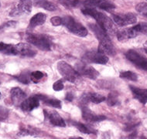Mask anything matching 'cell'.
Wrapping results in <instances>:
<instances>
[{
	"label": "cell",
	"instance_id": "2",
	"mask_svg": "<svg viewBox=\"0 0 147 139\" xmlns=\"http://www.w3.org/2000/svg\"><path fill=\"white\" fill-rule=\"evenodd\" d=\"M26 38L29 43L41 50L49 51L52 48V40L45 34L28 33Z\"/></svg>",
	"mask_w": 147,
	"mask_h": 139
},
{
	"label": "cell",
	"instance_id": "11",
	"mask_svg": "<svg viewBox=\"0 0 147 139\" xmlns=\"http://www.w3.org/2000/svg\"><path fill=\"white\" fill-rule=\"evenodd\" d=\"M78 73L93 80H95L99 75V73L94 67L88 66L85 63H80L78 65Z\"/></svg>",
	"mask_w": 147,
	"mask_h": 139
},
{
	"label": "cell",
	"instance_id": "40",
	"mask_svg": "<svg viewBox=\"0 0 147 139\" xmlns=\"http://www.w3.org/2000/svg\"><path fill=\"white\" fill-rule=\"evenodd\" d=\"M142 139H147V138H144V137H142Z\"/></svg>",
	"mask_w": 147,
	"mask_h": 139
},
{
	"label": "cell",
	"instance_id": "29",
	"mask_svg": "<svg viewBox=\"0 0 147 139\" xmlns=\"http://www.w3.org/2000/svg\"><path fill=\"white\" fill-rule=\"evenodd\" d=\"M134 29L136 30L138 34H145V35H147V23H139L138 25L133 26Z\"/></svg>",
	"mask_w": 147,
	"mask_h": 139
},
{
	"label": "cell",
	"instance_id": "21",
	"mask_svg": "<svg viewBox=\"0 0 147 139\" xmlns=\"http://www.w3.org/2000/svg\"><path fill=\"white\" fill-rule=\"evenodd\" d=\"M105 99L106 98L105 97V96H103L102 94H97V93H89V94H87L85 96L83 97L82 102L91 101L94 104H99L102 101H105Z\"/></svg>",
	"mask_w": 147,
	"mask_h": 139
},
{
	"label": "cell",
	"instance_id": "16",
	"mask_svg": "<svg viewBox=\"0 0 147 139\" xmlns=\"http://www.w3.org/2000/svg\"><path fill=\"white\" fill-rule=\"evenodd\" d=\"M98 52L106 56H113L115 53L114 46H113V44H112L110 40H109L103 41V42H100Z\"/></svg>",
	"mask_w": 147,
	"mask_h": 139
},
{
	"label": "cell",
	"instance_id": "12",
	"mask_svg": "<svg viewBox=\"0 0 147 139\" xmlns=\"http://www.w3.org/2000/svg\"><path fill=\"white\" fill-rule=\"evenodd\" d=\"M139 35L134 27L127 28V29H122L120 30H118L116 33L117 38L119 41H125L129 39H132L136 37Z\"/></svg>",
	"mask_w": 147,
	"mask_h": 139
},
{
	"label": "cell",
	"instance_id": "7",
	"mask_svg": "<svg viewBox=\"0 0 147 139\" xmlns=\"http://www.w3.org/2000/svg\"><path fill=\"white\" fill-rule=\"evenodd\" d=\"M112 19L119 26H126L136 23L137 18L133 13H125V14H115L112 15Z\"/></svg>",
	"mask_w": 147,
	"mask_h": 139
},
{
	"label": "cell",
	"instance_id": "27",
	"mask_svg": "<svg viewBox=\"0 0 147 139\" xmlns=\"http://www.w3.org/2000/svg\"><path fill=\"white\" fill-rule=\"evenodd\" d=\"M64 6L69 8L77 7L81 4V0H60Z\"/></svg>",
	"mask_w": 147,
	"mask_h": 139
},
{
	"label": "cell",
	"instance_id": "30",
	"mask_svg": "<svg viewBox=\"0 0 147 139\" xmlns=\"http://www.w3.org/2000/svg\"><path fill=\"white\" fill-rule=\"evenodd\" d=\"M75 127H76L78 129L80 132H81L82 133H84V134H91L92 133V130L90 129L88 126H86L85 124H81V123H74Z\"/></svg>",
	"mask_w": 147,
	"mask_h": 139
},
{
	"label": "cell",
	"instance_id": "6",
	"mask_svg": "<svg viewBox=\"0 0 147 139\" xmlns=\"http://www.w3.org/2000/svg\"><path fill=\"white\" fill-rule=\"evenodd\" d=\"M84 5L86 7L89 8H98L107 12H112L114 10L115 5L109 0H86L84 2Z\"/></svg>",
	"mask_w": 147,
	"mask_h": 139
},
{
	"label": "cell",
	"instance_id": "24",
	"mask_svg": "<svg viewBox=\"0 0 147 139\" xmlns=\"http://www.w3.org/2000/svg\"><path fill=\"white\" fill-rule=\"evenodd\" d=\"M0 52L5 53V54H9V55H15L14 45L0 43Z\"/></svg>",
	"mask_w": 147,
	"mask_h": 139
},
{
	"label": "cell",
	"instance_id": "18",
	"mask_svg": "<svg viewBox=\"0 0 147 139\" xmlns=\"http://www.w3.org/2000/svg\"><path fill=\"white\" fill-rule=\"evenodd\" d=\"M11 98L14 104H20L25 101L26 94L22 89L14 87L11 90Z\"/></svg>",
	"mask_w": 147,
	"mask_h": 139
},
{
	"label": "cell",
	"instance_id": "22",
	"mask_svg": "<svg viewBox=\"0 0 147 139\" xmlns=\"http://www.w3.org/2000/svg\"><path fill=\"white\" fill-rule=\"evenodd\" d=\"M34 4L36 6L43 8L46 10L54 11L57 9V6L53 3L49 2L47 0H35Z\"/></svg>",
	"mask_w": 147,
	"mask_h": 139
},
{
	"label": "cell",
	"instance_id": "33",
	"mask_svg": "<svg viewBox=\"0 0 147 139\" xmlns=\"http://www.w3.org/2000/svg\"><path fill=\"white\" fill-rule=\"evenodd\" d=\"M108 101V104L109 106H115L116 104H119V100H118V97L115 95L114 94H110L108 97L107 99Z\"/></svg>",
	"mask_w": 147,
	"mask_h": 139
},
{
	"label": "cell",
	"instance_id": "35",
	"mask_svg": "<svg viewBox=\"0 0 147 139\" xmlns=\"http://www.w3.org/2000/svg\"><path fill=\"white\" fill-rule=\"evenodd\" d=\"M63 81H61V80H59V81H56L55 83H53V88L54 91H62L63 89Z\"/></svg>",
	"mask_w": 147,
	"mask_h": 139
},
{
	"label": "cell",
	"instance_id": "19",
	"mask_svg": "<svg viewBox=\"0 0 147 139\" xmlns=\"http://www.w3.org/2000/svg\"><path fill=\"white\" fill-rule=\"evenodd\" d=\"M130 89L135 98H136L140 103L145 104L147 103V89H140L136 87L130 86Z\"/></svg>",
	"mask_w": 147,
	"mask_h": 139
},
{
	"label": "cell",
	"instance_id": "20",
	"mask_svg": "<svg viewBox=\"0 0 147 139\" xmlns=\"http://www.w3.org/2000/svg\"><path fill=\"white\" fill-rule=\"evenodd\" d=\"M46 19H47V15L44 13H39L37 14H36L31 18L30 21V26L29 28H33L38 26L43 25V23H45Z\"/></svg>",
	"mask_w": 147,
	"mask_h": 139
},
{
	"label": "cell",
	"instance_id": "37",
	"mask_svg": "<svg viewBox=\"0 0 147 139\" xmlns=\"http://www.w3.org/2000/svg\"><path fill=\"white\" fill-rule=\"evenodd\" d=\"M69 139H83L82 138H80V137H75V138H70Z\"/></svg>",
	"mask_w": 147,
	"mask_h": 139
},
{
	"label": "cell",
	"instance_id": "34",
	"mask_svg": "<svg viewBox=\"0 0 147 139\" xmlns=\"http://www.w3.org/2000/svg\"><path fill=\"white\" fill-rule=\"evenodd\" d=\"M51 22L52 25L55 26L63 25V19L59 16H54V17L51 18Z\"/></svg>",
	"mask_w": 147,
	"mask_h": 139
},
{
	"label": "cell",
	"instance_id": "36",
	"mask_svg": "<svg viewBox=\"0 0 147 139\" xmlns=\"http://www.w3.org/2000/svg\"><path fill=\"white\" fill-rule=\"evenodd\" d=\"M72 98H73V95H72L71 93H68V94H67V97H66L67 100H68V101H72Z\"/></svg>",
	"mask_w": 147,
	"mask_h": 139
},
{
	"label": "cell",
	"instance_id": "41",
	"mask_svg": "<svg viewBox=\"0 0 147 139\" xmlns=\"http://www.w3.org/2000/svg\"><path fill=\"white\" fill-rule=\"evenodd\" d=\"M1 120H2V118H0V121H1Z\"/></svg>",
	"mask_w": 147,
	"mask_h": 139
},
{
	"label": "cell",
	"instance_id": "1",
	"mask_svg": "<svg viewBox=\"0 0 147 139\" xmlns=\"http://www.w3.org/2000/svg\"><path fill=\"white\" fill-rule=\"evenodd\" d=\"M82 13L84 15H89L91 17L94 18L97 21L98 25L102 27L109 35H113L117 33L116 26L113 23V21L104 13L99 12L94 8L85 7L82 9Z\"/></svg>",
	"mask_w": 147,
	"mask_h": 139
},
{
	"label": "cell",
	"instance_id": "8",
	"mask_svg": "<svg viewBox=\"0 0 147 139\" xmlns=\"http://www.w3.org/2000/svg\"><path fill=\"white\" fill-rule=\"evenodd\" d=\"M32 9L31 0H20L18 4L10 12L11 16L29 14Z\"/></svg>",
	"mask_w": 147,
	"mask_h": 139
},
{
	"label": "cell",
	"instance_id": "31",
	"mask_svg": "<svg viewBox=\"0 0 147 139\" xmlns=\"http://www.w3.org/2000/svg\"><path fill=\"white\" fill-rule=\"evenodd\" d=\"M43 73L41 71H33L31 73V81H33L34 83H38L41 79L43 77Z\"/></svg>",
	"mask_w": 147,
	"mask_h": 139
},
{
	"label": "cell",
	"instance_id": "15",
	"mask_svg": "<svg viewBox=\"0 0 147 139\" xmlns=\"http://www.w3.org/2000/svg\"><path fill=\"white\" fill-rule=\"evenodd\" d=\"M40 105V99L37 95H34L29 98L26 99L21 104V107L23 111H30L34 108H36Z\"/></svg>",
	"mask_w": 147,
	"mask_h": 139
},
{
	"label": "cell",
	"instance_id": "4",
	"mask_svg": "<svg viewBox=\"0 0 147 139\" xmlns=\"http://www.w3.org/2000/svg\"><path fill=\"white\" fill-rule=\"evenodd\" d=\"M57 70L61 76L70 82H74L79 76L78 71L64 61H60L57 63Z\"/></svg>",
	"mask_w": 147,
	"mask_h": 139
},
{
	"label": "cell",
	"instance_id": "5",
	"mask_svg": "<svg viewBox=\"0 0 147 139\" xmlns=\"http://www.w3.org/2000/svg\"><path fill=\"white\" fill-rule=\"evenodd\" d=\"M125 56L126 58L132 63H134L137 67L147 71V58L132 50L128 51Z\"/></svg>",
	"mask_w": 147,
	"mask_h": 139
},
{
	"label": "cell",
	"instance_id": "42",
	"mask_svg": "<svg viewBox=\"0 0 147 139\" xmlns=\"http://www.w3.org/2000/svg\"><path fill=\"white\" fill-rule=\"evenodd\" d=\"M0 96H1V93H0Z\"/></svg>",
	"mask_w": 147,
	"mask_h": 139
},
{
	"label": "cell",
	"instance_id": "26",
	"mask_svg": "<svg viewBox=\"0 0 147 139\" xmlns=\"http://www.w3.org/2000/svg\"><path fill=\"white\" fill-rule=\"evenodd\" d=\"M136 10L142 16L147 18V3H140L136 6Z\"/></svg>",
	"mask_w": 147,
	"mask_h": 139
},
{
	"label": "cell",
	"instance_id": "9",
	"mask_svg": "<svg viewBox=\"0 0 147 139\" xmlns=\"http://www.w3.org/2000/svg\"><path fill=\"white\" fill-rule=\"evenodd\" d=\"M14 48H15V55L33 57L36 54V51L35 49L27 43H19V44L14 45Z\"/></svg>",
	"mask_w": 147,
	"mask_h": 139
},
{
	"label": "cell",
	"instance_id": "13",
	"mask_svg": "<svg viewBox=\"0 0 147 139\" xmlns=\"http://www.w3.org/2000/svg\"><path fill=\"white\" fill-rule=\"evenodd\" d=\"M82 117L85 121L91 122H102L105 119V117L103 115L95 114L86 106L82 107Z\"/></svg>",
	"mask_w": 147,
	"mask_h": 139
},
{
	"label": "cell",
	"instance_id": "39",
	"mask_svg": "<svg viewBox=\"0 0 147 139\" xmlns=\"http://www.w3.org/2000/svg\"><path fill=\"white\" fill-rule=\"evenodd\" d=\"M144 51L147 53V48H144Z\"/></svg>",
	"mask_w": 147,
	"mask_h": 139
},
{
	"label": "cell",
	"instance_id": "3",
	"mask_svg": "<svg viewBox=\"0 0 147 139\" xmlns=\"http://www.w3.org/2000/svg\"><path fill=\"white\" fill-rule=\"evenodd\" d=\"M62 19H63V25L65 26V27L73 34L81 37H84L88 35V30L86 28L75 20L74 18L67 15Z\"/></svg>",
	"mask_w": 147,
	"mask_h": 139
},
{
	"label": "cell",
	"instance_id": "14",
	"mask_svg": "<svg viewBox=\"0 0 147 139\" xmlns=\"http://www.w3.org/2000/svg\"><path fill=\"white\" fill-rule=\"evenodd\" d=\"M46 115L48 118L49 121L51 124L54 126L65 127L66 123L63 121V119L60 116V114L55 111H45Z\"/></svg>",
	"mask_w": 147,
	"mask_h": 139
},
{
	"label": "cell",
	"instance_id": "10",
	"mask_svg": "<svg viewBox=\"0 0 147 139\" xmlns=\"http://www.w3.org/2000/svg\"><path fill=\"white\" fill-rule=\"evenodd\" d=\"M84 60L88 63L105 64L109 61V58L106 55L99 52H88L84 54Z\"/></svg>",
	"mask_w": 147,
	"mask_h": 139
},
{
	"label": "cell",
	"instance_id": "28",
	"mask_svg": "<svg viewBox=\"0 0 147 139\" xmlns=\"http://www.w3.org/2000/svg\"><path fill=\"white\" fill-rule=\"evenodd\" d=\"M20 134L21 135H36V130L32 127H24L21 129Z\"/></svg>",
	"mask_w": 147,
	"mask_h": 139
},
{
	"label": "cell",
	"instance_id": "25",
	"mask_svg": "<svg viewBox=\"0 0 147 139\" xmlns=\"http://www.w3.org/2000/svg\"><path fill=\"white\" fill-rule=\"evenodd\" d=\"M120 77L132 81H136L138 80V77H137L136 74L132 72V71H123V72H121L120 73Z\"/></svg>",
	"mask_w": 147,
	"mask_h": 139
},
{
	"label": "cell",
	"instance_id": "23",
	"mask_svg": "<svg viewBox=\"0 0 147 139\" xmlns=\"http://www.w3.org/2000/svg\"><path fill=\"white\" fill-rule=\"evenodd\" d=\"M38 98L42 101L47 105L55 107V108H61V101L55 98H49L47 96L44 95H37Z\"/></svg>",
	"mask_w": 147,
	"mask_h": 139
},
{
	"label": "cell",
	"instance_id": "32",
	"mask_svg": "<svg viewBox=\"0 0 147 139\" xmlns=\"http://www.w3.org/2000/svg\"><path fill=\"white\" fill-rule=\"evenodd\" d=\"M30 75L31 73H26V72L21 73L20 75L18 77V80L20 81V82H22V83L27 84V83H29L31 81Z\"/></svg>",
	"mask_w": 147,
	"mask_h": 139
},
{
	"label": "cell",
	"instance_id": "43",
	"mask_svg": "<svg viewBox=\"0 0 147 139\" xmlns=\"http://www.w3.org/2000/svg\"><path fill=\"white\" fill-rule=\"evenodd\" d=\"M146 1H147V0H146Z\"/></svg>",
	"mask_w": 147,
	"mask_h": 139
},
{
	"label": "cell",
	"instance_id": "38",
	"mask_svg": "<svg viewBox=\"0 0 147 139\" xmlns=\"http://www.w3.org/2000/svg\"><path fill=\"white\" fill-rule=\"evenodd\" d=\"M144 46H145V48H147V41L144 43Z\"/></svg>",
	"mask_w": 147,
	"mask_h": 139
},
{
	"label": "cell",
	"instance_id": "17",
	"mask_svg": "<svg viewBox=\"0 0 147 139\" xmlns=\"http://www.w3.org/2000/svg\"><path fill=\"white\" fill-rule=\"evenodd\" d=\"M89 27L91 28V30L94 33V35L98 38L99 42H103V41L109 40H110L109 34L102 27H100L98 24H94V23L93 24H90Z\"/></svg>",
	"mask_w": 147,
	"mask_h": 139
}]
</instances>
